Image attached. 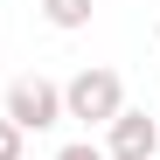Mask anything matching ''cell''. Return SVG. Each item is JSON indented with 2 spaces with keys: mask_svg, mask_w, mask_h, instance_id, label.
<instances>
[{
  "mask_svg": "<svg viewBox=\"0 0 160 160\" xmlns=\"http://www.w3.org/2000/svg\"><path fill=\"white\" fill-rule=\"evenodd\" d=\"M104 160H160V118L125 104V112L104 125Z\"/></svg>",
  "mask_w": 160,
  "mask_h": 160,
  "instance_id": "obj_3",
  "label": "cell"
},
{
  "mask_svg": "<svg viewBox=\"0 0 160 160\" xmlns=\"http://www.w3.org/2000/svg\"><path fill=\"white\" fill-rule=\"evenodd\" d=\"M56 160H104V146H91V139H70V146H63Z\"/></svg>",
  "mask_w": 160,
  "mask_h": 160,
  "instance_id": "obj_6",
  "label": "cell"
},
{
  "mask_svg": "<svg viewBox=\"0 0 160 160\" xmlns=\"http://www.w3.org/2000/svg\"><path fill=\"white\" fill-rule=\"evenodd\" d=\"M153 42H160V28H153Z\"/></svg>",
  "mask_w": 160,
  "mask_h": 160,
  "instance_id": "obj_7",
  "label": "cell"
},
{
  "mask_svg": "<svg viewBox=\"0 0 160 160\" xmlns=\"http://www.w3.org/2000/svg\"><path fill=\"white\" fill-rule=\"evenodd\" d=\"M0 118H7L21 139H28V132H56L63 125V84H49V77H14L7 98H0Z\"/></svg>",
  "mask_w": 160,
  "mask_h": 160,
  "instance_id": "obj_2",
  "label": "cell"
},
{
  "mask_svg": "<svg viewBox=\"0 0 160 160\" xmlns=\"http://www.w3.org/2000/svg\"><path fill=\"white\" fill-rule=\"evenodd\" d=\"M91 14H98V0H42V21L56 35H77V28H91Z\"/></svg>",
  "mask_w": 160,
  "mask_h": 160,
  "instance_id": "obj_4",
  "label": "cell"
},
{
  "mask_svg": "<svg viewBox=\"0 0 160 160\" xmlns=\"http://www.w3.org/2000/svg\"><path fill=\"white\" fill-rule=\"evenodd\" d=\"M125 112V77L118 70H104V63H84L63 84V118H77V125H112Z\"/></svg>",
  "mask_w": 160,
  "mask_h": 160,
  "instance_id": "obj_1",
  "label": "cell"
},
{
  "mask_svg": "<svg viewBox=\"0 0 160 160\" xmlns=\"http://www.w3.org/2000/svg\"><path fill=\"white\" fill-rule=\"evenodd\" d=\"M21 146H28V139H21V132H14L7 118H0V160H21Z\"/></svg>",
  "mask_w": 160,
  "mask_h": 160,
  "instance_id": "obj_5",
  "label": "cell"
}]
</instances>
